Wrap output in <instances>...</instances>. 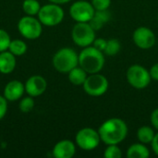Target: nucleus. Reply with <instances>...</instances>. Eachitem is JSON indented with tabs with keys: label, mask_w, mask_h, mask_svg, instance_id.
<instances>
[{
	"label": "nucleus",
	"mask_w": 158,
	"mask_h": 158,
	"mask_svg": "<svg viewBox=\"0 0 158 158\" xmlns=\"http://www.w3.org/2000/svg\"><path fill=\"white\" fill-rule=\"evenodd\" d=\"M100 139L106 144H118L128 134V127L124 120L113 118L106 120L99 128Z\"/></svg>",
	"instance_id": "nucleus-1"
},
{
	"label": "nucleus",
	"mask_w": 158,
	"mask_h": 158,
	"mask_svg": "<svg viewBox=\"0 0 158 158\" xmlns=\"http://www.w3.org/2000/svg\"><path fill=\"white\" fill-rule=\"evenodd\" d=\"M79 65L87 73H98L105 65V56L94 46H87L79 55Z\"/></svg>",
	"instance_id": "nucleus-2"
},
{
	"label": "nucleus",
	"mask_w": 158,
	"mask_h": 158,
	"mask_svg": "<svg viewBox=\"0 0 158 158\" xmlns=\"http://www.w3.org/2000/svg\"><path fill=\"white\" fill-rule=\"evenodd\" d=\"M79 65V55L69 47L59 49L53 56L54 68L61 73H69Z\"/></svg>",
	"instance_id": "nucleus-3"
},
{
	"label": "nucleus",
	"mask_w": 158,
	"mask_h": 158,
	"mask_svg": "<svg viewBox=\"0 0 158 158\" xmlns=\"http://www.w3.org/2000/svg\"><path fill=\"white\" fill-rule=\"evenodd\" d=\"M64 15V10L60 5L50 3L41 6L37 16L44 26L54 27L62 22Z\"/></svg>",
	"instance_id": "nucleus-4"
},
{
	"label": "nucleus",
	"mask_w": 158,
	"mask_h": 158,
	"mask_svg": "<svg viewBox=\"0 0 158 158\" xmlns=\"http://www.w3.org/2000/svg\"><path fill=\"white\" fill-rule=\"evenodd\" d=\"M18 31L28 40L38 39L43 32V24L34 16H24L18 22Z\"/></svg>",
	"instance_id": "nucleus-5"
},
{
	"label": "nucleus",
	"mask_w": 158,
	"mask_h": 158,
	"mask_svg": "<svg viewBox=\"0 0 158 158\" xmlns=\"http://www.w3.org/2000/svg\"><path fill=\"white\" fill-rule=\"evenodd\" d=\"M95 31L89 22H77L71 31V37L75 44L87 47L93 44L95 39Z\"/></svg>",
	"instance_id": "nucleus-6"
},
{
	"label": "nucleus",
	"mask_w": 158,
	"mask_h": 158,
	"mask_svg": "<svg viewBox=\"0 0 158 158\" xmlns=\"http://www.w3.org/2000/svg\"><path fill=\"white\" fill-rule=\"evenodd\" d=\"M128 82L135 89H144L151 81L150 72L141 65L131 66L126 73Z\"/></svg>",
	"instance_id": "nucleus-7"
},
{
	"label": "nucleus",
	"mask_w": 158,
	"mask_h": 158,
	"mask_svg": "<svg viewBox=\"0 0 158 158\" xmlns=\"http://www.w3.org/2000/svg\"><path fill=\"white\" fill-rule=\"evenodd\" d=\"M84 92L91 96H101L105 94L108 89L107 79L99 73H94L87 77L83 83Z\"/></svg>",
	"instance_id": "nucleus-8"
},
{
	"label": "nucleus",
	"mask_w": 158,
	"mask_h": 158,
	"mask_svg": "<svg viewBox=\"0 0 158 158\" xmlns=\"http://www.w3.org/2000/svg\"><path fill=\"white\" fill-rule=\"evenodd\" d=\"M75 141L81 149L84 151H91L99 145L101 139L98 131L95 130L92 128H83L77 132Z\"/></svg>",
	"instance_id": "nucleus-9"
},
{
	"label": "nucleus",
	"mask_w": 158,
	"mask_h": 158,
	"mask_svg": "<svg viewBox=\"0 0 158 158\" xmlns=\"http://www.w3.org/2000/svg\"><path fill=\"white\" fill-rule=\"evenodd\" d=\"M95 12L93 5L87 1L74 2L69 8L70 17L77 22H89Z\"/></svg>",
	"instance_id": "nucleus-10"
},
{
	"label": "nucleus",
	"mask_w": 158,
	"mask_h": 158,
	"mask_svg": "<svg viewBox=\"0 0 158 158\" xmlns=\"http://www.w3.org/2000/svg\"><path fill=\"white\" fill-rule=\"evenodd\" d=\"M134 44L141 49H150L156 44V35L154 31L146 27L137 28L132 35Z\"/></svg>",
	"instance_id": "nucleus-11"
},
{
	"label": "nucleus",
	"mask_w": 158,
	"mask_h": 158,
	"mask_svg": "<svg viewBox=\"0 0 158 158\" xmlns=\"http://www.w3.org/2000/svg\"><path fill=\"white\" fill-rule=\"evenodd\" d=\"M25 86V93L31 97H37L42 95L46 88L47 82L46 80L41 75H33L31 76L26 82L24 83Z\"/></svg>",
	"instance_id": "nucleus-12"
},
{
	"label": "nucleus",
	"mask_w": 158,
	"mask_h": 158,
	"mask_svg": "<svg viewBox=\"0 0 158 158\" xmlns=\"http://www.w3.org/2000/svg\"><path fill=\"white\" fill-rule=\"evenodd\" d=\"M24 93H25L24 83H22L18 80H13L7 82L6 85L5 86L3 95L7 101L14 102L19 100L23 96Z\"/></svg>",
	"instance_id": "nucleus-13"
},
{
	"label": "nucleus",
	"mask_w": 158,
	"mask_h": 158,
	"mask_svg": "<svg viewBox=\"0 0 158 158\" xmlns=\"http://www.w3.org/2000/svg\"><path fill=\"white\" fill-rule=\"evenodd\" d=\"M75 153V143L69 140L59 141L53 148V156L56 158H71L74 156Z\"/></svg>",
	"instance_id": "nucleus-14"
},
{
	"label": "nucleus",
	"mask_w": 158,
	"mask_h": 158,
	"mask_svg": "<svg viewBox=\"0 0 158 158\" xmlns=\"http://www.w3.org/2000/svg\"><path fill=\"white\" fill-rule=\"evenodd\" d=\"M17 65L16 56L8 50L0 53V72L2 74H10L14 71Z\"/></svg>",
	"instance_id": "nucleus-15"
},
{
	"label": "nucleus",
	"mask_w": 158,
	"mask_h": 158,
	"mask_svg": "<svg viewBox=\"0 0 158 158\" xmlns=\"http://www.w3.org/2000/svg\"><path fill=\"white\" fill-rule=\"evenodd\" d=\"M110 17V13L107 10H95L94 15L89 23L94 31H98L109 21Z\"/></svg>",
	"instance_id": "nucleus-16"
},
{
	"label": "nucleus",
	"mask_w": 158,
	"mask_h": 158,
	"mask_svg": "<svg viewBox=\"0 0 158 158\" xmlns=\"http://www.w3.org/2000/svg\"><path fill=\"white\" fill-rule=\"evenodd\" d=\"M126 156L129 158H147L150 156V152L145 145L134 143L129 147Z\"/></svg>",
	"instance_id": "nucleus-17"
},
{
	"label": "nucleus",
	"mask_w": 158,
	"mask_h": 158,
	"mask_svg": "<svg viewBox=\"0 0 158 158\" xmlns=\"http://www.w3.org/2000/svg\"><path fill=\"white\" fill-rule=\"evenodd\" d=\"M87 72L81 67H75L69 72V80L74 85H83L87 79Z\"/></svg>",
	"instance_id": "nucleus-18"
},
{
	"label": "nucleus",
	"mask_w": 158,
	"mask_h": 158,
	"mask_svg": "<svg viewBox=\"0 0 158 158\" xmlns=\"http://www.w3.org/2000/svg\"><path fill=\"white\" fill-rule=\"evenodd\" d=\"M27 48H28L27 44L24 41L19 39H15V40H11L8 47V51L11 52L16 56H20L27 52Z\"/></svg>",
	"instance_id": "nucleus-19"
},
{
	"label": "nucleus",
	"mask_w": 158,
	"mask_h": 158,
	"mask_svg": "<svg viewBox=\"0 0 158 158\" xmlns=\"http://www.w3.org/2000/svg\"><path fill=\"white\" fill-rule=\"evenodd\" d=\"M137 137L142 143H150L154 140L155 132L149 126H143L137 131Z\"/></svg>",
	"instance_id": "nucleus-20"
},
{
	"label": "nucleus",
	"mask_w": 158,
	"mask_h": 158,
	"mask_svg": "<svg viewBox=\"0 0 158 158\" xmlns=\"http://www.w3.org/2000/svg\"><path fill=\"white\" fill-rule=\"evenodd\" d=\"M40 8L41 6L38 0H24L22 3V9L28 16L38 15Z\"/></svg>",
	"instance_id": "nucleus-21"
},
{
	"label": "nucleus",
	"mask_w": 158,
	"mask_h": 158,
	"mask_svg": "<svg viewBox=\"0 0 158 158\" xmlns=\"http://www.w3.org/2000/svg\"><path fill=\"white\" fill-rule=\"evenodd\" d=\"M121 48V44L118 39H109L106 42V46L104 50V53L109 56L117 55Z\"/></svg>",
	"instance_id": "nucleus-22"
},
{
	"label": "nucleus",
	"mask_w": 158,
	"mask_h": 158,
	"mask_svg": "<svg viewBox=\"0 0 158 158\" xmlns=\"http://www.w3.org/2000/svg\"><path fill=\"white\" fill-rule=\"evenodd\" d=\"M34 105H35V102L33 100V97L29 95L28 97H24L19 101V108L23 113H29L33 109Z\"/></svg>",
	"instance_id": "nucleus-23"
},
{
	"label": "nucleus",
	"mask_w": 158,
	"mask_h": 158,
	"mask_svg": "<svg viewBox=\"0 0 158 158\" xmlns=\"http://www.w3.org/2000/svg\"><path fill=\"white\" fill-rule=\"evenodd\" d=\"M104 156L106 158H120L122 152L118 144H109L104 152Z\"/></svg>",
	"instance_id": "nucleus-24"
},
{
	"label": "nucleus",
	"mask_w": 158,
	"mask_h": 158,
	"mask_svg": "<svg viewBox=\"0 0 158 158\" xmlns=\"http://www.w3.org/2000/svg\"><path fill=\"white\" fill-rule=\"evenodd\" d=\"M11 39L6 31L0 29V53L8 50Z\"/></svg>",
	"instance_id": "nucleus-25"
},
{
	"label": "nucleus",
	"mask_w": 158,
	"mask_h": 158,
	"mask_svg": "<svg viewBox=\"0 0 158 158\" xmlns=\"http://www.w3.org/2000/svg\"><path fill=\"white\" fill-rule=\"evenodd\" d=\"M111 0H92V5L95 10H107Z\"/></svg>",
	"instance_id": "nucleus-26"
},
{
	"label": "nucleus",
	"mask_w": 158,
	"mask_h": 158,
	"mask_svg": "<svg viewBox=\"0 0 158 158\" xmlns=\"http://www.w3.org/2000/svg\"><path fill=\"white\" fill-rule=\"evenodd\" d=\"M7 112V100L4 95H0V120L3 119Z\"/></svg>",
	"instance_id": "nucleus-27"
},
{
	"label": "nucleus",
	"mask_w": 158,
	"mask_h": 158,
	"mask_svg": "<svg viewBox=\"0 0 158 158\" xmlns=\"http://www.w3.org/2000/svg\"><path fill=\"white\" fill-rule=\"evenodd\" d=\"M106 40L104 39V38H97V39H94L93 44L95 48L99 49L100 51H102L104 53V50L106 46Z\"/></svg>",
	"instance_id": "nucleus-28"
},
{
	"label": "nucleus",
	"mask_w": 158,
	"mask_h": 158,
	"mask_svg": "<svg viewBox=\"0 0 158 158\" xmlns=\"http://www.w3.org/2000/svg\"><path fill=\"white\" fill-rule=\"evenodd\" d=\"M151 123L155 129L158 130V108L155 109L151 114Z\"/></svg>",
	"instance_id": "nucleus-29"
},
{
	"label": "nucleus",
	"mask_w": 158,
	"mask_h": 158,
	"mask_svg": "<svg viewBox=\"0 0 158 158\" xmlns=\"http://www.w3.org/2000/svg\"><path fill=\"white\" fill-rule=\"evenodd\" d=\"M150 75H151V78L155 81H158V63L153 65V67L151 68L150 69Z\"/></svg>",
	"instance_id": "nucleus-30"
},
{
	"label": "nucleus",
	"mask_w": 158,
	"mask_h": 158,
	"mask_svg": "<svg viewBox=\"0 0 158 158\" xmlns=\"http://www.w3.org/2000/svg\"><path fill=\"white\" fill-rule=\"evenodd\" d=\"M152 148H153V151L154 153L158 156V132L156 134H155V137H154V140L152 141Z\"/></svg>",
	"instance_id": "nucleus-31"
},
{
	"label": "nucleus",
	"mask_w": 158,
	"mask_h": 158,
	"mask_svg": "<svg viewBox=\"0 0 158 158\" xmlns=\"http://www.w3.org/2000/svg\"><path fill=\"white\" fill-rule=\"evenodd\" d=\"M50 3H54V4H57V5H64L69 3L71 0H48Z\"/></svg>",
	"instance_id": "nucleus-32"
},
{
	"label": "nucleus",
	"mask_w": 158,
	"mask_h": 158,
	"mask_svg": "<svg viewBox=\"0 0 158 158\" xmlns=\"http://www.w3.org/2000/svg\"><path fill=\"white\" fill-rule=\"evenodd\" d=\"M157 18H158V15H157Z\"/></svg>",
	"instance_id": "nucleus-33"
}]
</instances>
